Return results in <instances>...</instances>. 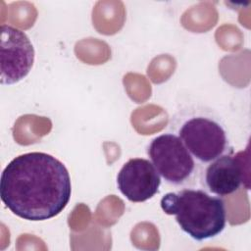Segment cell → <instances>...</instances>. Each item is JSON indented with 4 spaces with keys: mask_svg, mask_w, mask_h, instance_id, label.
<instances>
[{
    "mask_svg": "<svg viewBox=\"0 0 251 251\" xmlns=\"http://www.w3.org/2000/svg\"><path fill=\"white\" fill-rule=\"evenodd\" d=\"M71 195L68 169L44 152L17 156L1 175L2 202L14 215L26 221H45L58 216L67 207Z\"/></svg>",
    "mask_w": 251,
    "mask_h": 251,
    "instance_id": "obj_1",
    "label": "cell"
},
{
    "mask_svg": "<svg viewBox=\"0 0 251 251\" xmlns=\"http://www.w3.org/2000/svg\"><path fill=\"white\" fill-rule=\"evenodd\" d=\"M163 212L175 216L180 229L196 241L220 235L226 227L225 202L202 189L183 188L165 194L160 201Z\"/></svg>",
    "mask_w": 251,
    "mask_h": 251,
    "instance_id": "obj_2",
    "label": "cell"
},
{
    "mask_svg": "<svg viewBox=\"0 0 251 251\" xmlns=\"http://www.w3.org/2000/svg\"><path fill=\"white\" fill-rule=\"evenodd\" d=\"M147 154L159 175L174 186L190 183L196 176V163L176 133H163L155 137Z\"/></svg>",
    "mask_w": 251,
    "mask_h": 251,
    "instance_id": "obj_4",
    "label": "cell"
},
{
    "mask_svg": "<svg viewBox=\"0 0 251 251\" xmlns=\"http://www.w3.org/2000/svg\"><path fill=\"white\" fill-rule=\"evenodd\" d=\"M0 81L3 85L15 84L24 79L34 63V48L28 36L9 25H1Z\"/></svg>",
    "mask_w": 251,
    "mask_h": 251,
    "instance_id": "obj_5",
    "label": "cell"
},
{
    "mask_svg": "<svg viewBox=\"0 0 251 251\" xmlns=\"http://www.w3.org/2000/svg\"><path fill=\"white\" fill-rule=\"evenodd\" d=\"M176 135L200 164H209L222 155L231 153L224 124L204 110H191L176 121Z\"/></svg>",
    "mask_w": 251,
    "mask_h": 251,
    "instance_id": "obj_3",
    "label": "cell"
},
{
    "mask_svg": "<svg viewBox=\"0 0 251 251\" xmlns=\"http://www.w3.org/2000/svg\"><path fill=\"white\" fill-rule=\"evenodd\" d=\"M204 183L212 194L217 196L229 195L243 183V165L231 153L222 155L206 167Z\"/></svg>",
    "mask_w": 251,
    "mask_h": 251,
    "instance_id": "obj_7",
    "label": "cell"
},
{
    "mask_svg": "<svg viewBox=\"0 0 251 251\" xmlns=\"http://www.w3.org/2000/svg\"><path fill=\"white\" fill-rule=\"evenodd\" d=\"M121 193L130 202L140 203L152 198L159 191L161 176L147 159L132 158L124 164L117 176Z\"/></svg>",
    "mask_w": 251,
    "mask_h": 251,
    "instance_id": "obj_6",
    "label": "cell"
}]
</instances>
